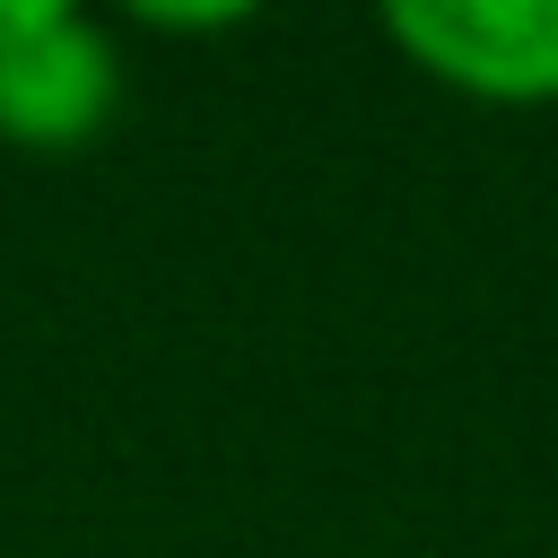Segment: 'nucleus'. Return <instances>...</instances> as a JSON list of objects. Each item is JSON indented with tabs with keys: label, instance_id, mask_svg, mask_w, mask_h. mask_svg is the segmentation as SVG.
<instances>
[{
	"label": "nucleus",
	"instance_id": "1",
	"mask_svg": "<svg viewBox=\"0 0 558 558\" xmlns=\"http://www.w3.org/2000/svg\"><path fill=\"white\" fill-rule=\"evenodd\" d=\"M122 113V44L70 0H0V148L78 157Z\"/></svg>",
	"mask_w": 558,
	"mask_h": 558
},
{
	"label": "nucleus",
	"instance_id": "2",
	"mask_svg": "<svg viewBox=\"0 0 558 558\" xmlns=\"http://www.w3.org/2000/svg\"><path fill=\"white\" fill-rule=\"evenodd\" d=\"M384 35L453 96L558 105V0H392Z\"/></svg>",
	"mask_w": 558,
	"mask_h": 558
}]
</instances>
